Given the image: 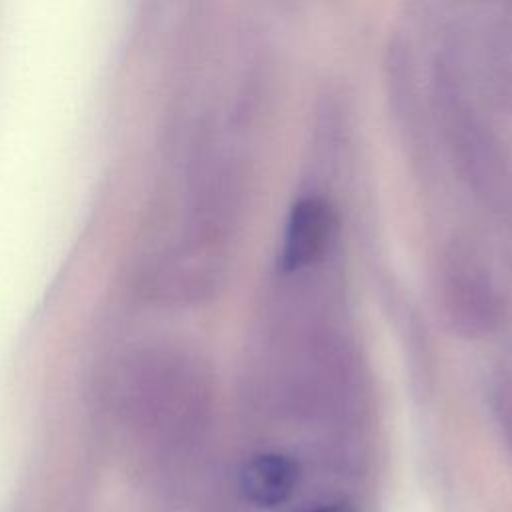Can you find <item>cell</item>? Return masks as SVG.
Returning <instances> with one entry per match:
<instances>
[{"label":"cell","mask_w":512,"mask_h":512,"mask_svg":"<svg viewBox=\"0 0 512 512\" xmlns=\"http://www.w3.org/2000/svg\"><path fill=\"white\" fill-rule=\"evenodd\" d=\"M430 112L466 190L494 218L512 226V146L476 82L460 34L444 40L432 60Z\"/></svg>","instance_id":"1"},{"label":"cell","mask_w":512,"mask_h":512,"mask_svg":"<svg viewBox=\"0 0 512 512\" xmlns=\"http://www.w3.org/2000/svg\"><path fill=\"white\" fill-rule=\"evenodd\" d=\"M434 292L446 324L462 338L496 334L508 316L506 294L478 244L448 238L434 260Z\"/></svg>","instance_id":"2"},{"label":"cell","mask_w":512,"mask_h":512,"mask_svg":"<svg viewBox=\"0 0 512 512\" xmlns=\"http://www.w3.org/2000/svg\"><path fill=\"white\" fill-rule=\"evenodd\" d=\"M338 212L322 192H306L290 206L276 252V276H300L328 266L338 244Z\"/></svg>","instance_id":"3"},{"label":"cell","mask_w":512,"mask_h":512,"mask_svg":"<svg viewBox=\"0 0 512 512\" xmlns=\"http://www.w3.org/2000/svg\"><path fill=\"white\" fill-rule=\"evenodd\" d=\"M462 36L478 86L492 108L512 118V12H488Z\"/></svg>","instance_id":"4"},{"label":"cell","mask_w":512,"mask_h":512,"mask_svg":"<svg viewBox=\"0 0 512 512\" xmlns=\"http://www.w3.org/2000/svg\"><path fill=\"white\" fill-rule=\"evenodd\" d=\"M298 462L276 450L258 452L240 472V484L250 502L262 508H276L290 500L298 486Z\"/></svg>","instance_id":"5"},{"label":"cell","mask_w":512,"mask_h":512,"mask_svg":"<svg viewBox=\"0 0 512 512\" xmlns=\"http://www.w3.org/2000/svg\"><path fill=\"white\" fill-rule=\"evenodd\" d=\"M486 398L500 432L512 444V358L500 360L490 370Z\"/></svg>","instance_id":"6"},{"label":"cell","mask_w":512,"mask_h":512,"mask_svg":"<svg viewBox=\"0 0 512 512\" xmlns=\"http://www.w3.org/2000/svg\"><path fill=\"white\" fill-rule=\"evenodd\" d=\"M306 512H356V510L346 502H326V504H316Z\"/></svg>","instance_id":"7"}]
</instances>
